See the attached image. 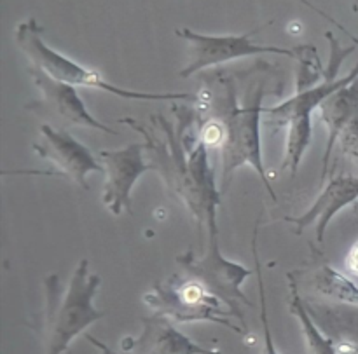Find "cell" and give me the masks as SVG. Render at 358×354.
<instances>
[{
	"mask_svg": "<svg viewBox=\"0 0 358 354\" xmlns=\"http://www.w3.org/2000/svg\"><path fill=\"white\" fill-rule=\"evenodd\" d=\"M213 84L219 93L201 89L198 98L199 114L206 115L198 140L208 149L217 147L222 161V187L226 189L234 171L241 166H250L261 178L262 185L276 201V194L269 184L264 168L261 147V117L264 115L262 100L268 94V80L245 82L243 93H238L231 73H215Z\"/></svg>",
	"mask_w": 358,
	"mask_h": 354,
	"instance_id": "cell-1",
	"label": "cell"
},
{
	"mask_svg": "<svg viewBox=\"0 0 358 354\" xmlns=\"http://www.w3.org/2000/svg\"><path fill=\"white\" fill-rule=\"evenodd\" d=\"M119 122L131 126L145 136L147 150L157 157V163L152 164V168L159 171L166 178V184L180 196L198 222V227L206 223L208 230L217 229V208L220 206V194L217 191L215 175L210 166L208 149L199 145L185 156L182 138L175 135L171 126L164 119H159V122L166 131V143L157 142L154 135H150L133 119H119Z\"/></svg>",
	"mask_w": 358,
	"mask_h": 354,
	"instance_id": "cell-2",
	"label": "cell"
},
{
	"mask_svg": "<svg viewBox=\"0 0 358 354\" xmlns=\"http://www.w3.org/2000/svg\"><path fill=\"white\" fill-rule=\"evenodd\" d=\"M101 285L98 274H90V262L83 258L69 281V288L62 293L58 276L49 274L44 279L45 313L44 334L45 354H65L79 335L93 323L105 318V311L93 306L94 295Z\"/></svg>",
	"mask_w": 358,
	"mask_h": 354,
	"instance_id": "cell-3",
	"label": "cell"
},
{
	"mask_svg": "<svg viewBox=\"0 0 358 354\" xmlns=\"http://www.w3.org/2000/svg\"><path fill=\"white\" fill-rule=\"evenodd\" d=\"M42 34H44V28L37 23V20L28 17V20L17 23L16 30H14V40L27 54L31 65L44 70L52 79L62 80L73 87H93V89L105 91V93L115 94L124 100L187 101L192 98L187 93H147V91L124 89V87L114 86L107 79H103V75L98 73L96 70L79 65L73 59L63 56L62 52L49 47L42 38Z\"/></svg>",
	"mask_w": 358,
	"mask_h": 354,
	"instance_id": "cell-4",
	"label": "cell"
},
{
	"mask_svg": "<svg viewBox=\"0 0 358 354\" xmlns=\"http://www.w3.org/2000/svg\"><path fill=\"white\" fill-rule=\"evenodd\" d=\"M177 262L184 276L198 281L210 295L219 299L231 316H236L243 330H247L241 306H252V302L241 288L254 271L224 257L219 246V229L208 230V248L203 257H196L194 251L189 250L178 255Z\"/></svg>",
	"mask_w": 358,
	"mask_h": 354,
	"instance_id": "cell-5",
	"label": "cell"
},
{
	"mask_svg": "<svg viewBox=\"0 0 358 354\" xmlns=\"http://www.w3.org/2000/svg\"><path fill=\"white\" fill-rule=\"evenodd\" d=\"M357 77L358 65L353 66L348 75L339 77L336 80L324 79V82H320L318 86L303 91V93H296L283 103L264 108V115L269 121L278 126H287L285 159H283L282 170H289L292 177L297 173L304 154L311 145V136H313L311 115L313 112L320 107L325 98L352 84Z\"/></svg>",
	"mask_w": 358,
	"mask_h": 354,
	"instance_id": "cell-6",
	"label": "cell"
},
{
	"mask_svg": "<svg viewBox=\"0 0 358 354\" xmlns=\"http://www.w3.org/2000/svg\"><path fill=\"white\" fill-rule=\"evenodd\" d=\"M143 302L157 316H164L173 323H208L220 325L236 334H245L241 327H234L227 316L229 311L213 295H210L198 281L187 276H173L166 283H156L143 295Z\"/></svg>",
	"mask_w": 358,
	"mask_h": 354,
	"instance_id": "cell-7",
	"label": "cell"
},
{
	"mask_svg": "<svg viewBox=\"0 0 358 354\" xmlns=\"http://www.w3.org/2000/svg\"><path fill=\"white\" fill-rule=\"evenodd\" d=\"M261 30L262 27L241 35H205L189 28H177L175 34L189 42V63L180 70V77L187 79L212 66L257 54H283L296 59V47L255 44L254 35Z\"/></svg>",
	"mask_w": 358,
	"mask_h": 354,
	"instance_id": "cell-8",
	"label": "cell"
},
{
	"mask_svg": "<svg viewBox=\"0 0 358 354\" xmlns=\"http://www.w3.org/2000/svg\"><path fill=\"white\" fill-rule=\"evenodd\" d=\"M143 150L145 143H129L124 149L101 150L100 161L105 168V185L101 201L112 215L119 216L122 212L131 213V191L136 182L152 164L145 163Z\"/></svg>",
	"mask_w": 358,
	"mask_h": 354,
	"instance_id": "cell-9",
	"label": "cell"
},
{
	"mask_svg": "<svg viewBox=\"0 0 358 354\" xmlns=\"http://www.w3.org/2000/svg\"><path fill=\"white\" fill-rule=\"evenodd\" d=\"M41 142L34 143V150L38 157L55 166L56 175L65 177L80 189L87 191V175L105 173L101 161H98L87 147L77 142L69 131L63 128H52L49 124L41 126Z\"/></svg>",
	"mask_w": 358,
	"mask_h": 354,
	"instance_id": "cell-10",
	"label": "cell"
},
{
	"mask_svg": "<svg viewBox=\"0 0 358 354\" xmlns=\"http://www.w3.org/2000/svg\"><path fill=\"white\" fill-rule=\"evenodd\" d=\"M28 73H30L35 86L38 87L42 94V100L37 101L42 114L58 117V121H62L65 126H83V128L98 129V131H103L107 135H117L115 131H112V128L98 121L87 110L86 103L79 96L76 87L62 82V80L52 79L44 70L37 68L34 65H30Z\"/></svg>",
	"mask_w": 358,
	"mask_h": 354,
	"instance_id": "cell-11",
	"label": "cell"
},
{
	"mask_svg": "<svg viewBox=\"0 0 358 354\" xmlns=\"http://www.w3.org/2000/svg\"><path fill=\"white\" fill-rule=\"evenodd\" d=\"M142 334L136 339H122L121 349L129 354H222L182 334L173 321L152 314L142 320Z\"/></svg>",
	"mask_w": 358,
	"mask_h": 354,
	"instance_id": "cell-12",
	"label": "cell"
},
{
	"mask_svg": "<svg viewBox=\"0 0 358 354\" xmlns=\"http://www.w3.org/2000/svg\"><path fill=\"white\" fill-rule=\"evenodd\" d=\"M358 201V177L353 175H332L327 187L315 199L313 206L299 216H285V222L296 227V234H303L310 226L317 223V241L324 243L325 230L336 215L346 206Z\"/></svg>",
	"mask_w": 358,
	"mask_h": 354,
	"instance_id": "cell-13",
	"label": "cell"
},
{
	"mask_svg": "<svg viewBox=\"0 0 358 354\" xmlns=\"http://www.w3.org/2000/svg\"><path fill=\"white\" fill-rule=\"evenodd\" d=\"M311 320L332 342L338 354H358V307L304 302Z\"/></svg>",
	"mask_w": 358,
	"mask_h": 354,
	"instance_id": "cell-14",
	"label": "cell"
},
{
	"mask_svg": "<svg viewBox=\"0 0 358 354\" xmlns=\"http://www.w3.org/2000/svg\"><path fill=\"white\" fill-rule=\"evenodd\" d=\"M317 110L320 114V121L327 128V145H325L324 157H322L324 161L322 163V184H324L327 180L332 152H334L336 143L339 142V136L345 131L346 126L358 117V77L352 84L325 98Z\"/></svg>",
	"mask_w": 358,
	"mask_h": 354,
	"instance_id": "cell-15",
	"label": "cell"
},
{
	"mask_svg": "<svg viewBox=\"0 0 358 354\" xmlns=\"http://www.w3.org/2000/svg\"><path fill=\"white\" fill-rule=\"evenodd\" d=\"M310 286L317 295L334 300L339 306L358 307V286L329 264H322L313 272Z\"/></svg>",
	"mask_w": 358,
	"mask_h": 354,
	"instance_id": "cell-16",
	"label": "cell"
},
{
	"mask_svg": "<svg viewBox=\"0 0 358 354\" xmlns=\"http://www.w3.org/2000/svg\"><path fill=\"white\" fill-rule=\"evenodd\" d=\"M290 279V313L292 316L299 321L301 332H303L304 344H306V349L310 354H338L336 353L332 342L322 334L320 328L317 327L313 320H311L310 313H308L306 306H304V300L301 299L299 290H297L296 281Z\"/></svg>",
	"mask_w": 358,
	"mask_h": 354,
	"instance_id": "cell-17",
	"label": "cell"
},
{
	"mask_svg": "<svg viewBox=\"0 0 358 354\" xmlns=\"http://www.w3.org/2000/svg\"><path fill=\"white\" fill-rule=\"evenodd\" d=\"M297 82H296V93H303V91L311 89L315 84L322 79L325 70H322L320 58L315 49V45H297Z\"/></svg>",
	"mask_w": 358,
	"mask_h": 354,
	"instance_id": "cell-18",
	"label": "cell"
},
{
	"mask_svg": "<svg viewBox=\"0 0 358 354\" xmlns=\"http://www.w3.org/2000/svg\"><path fill=\"white\" fill-rule=\"evenodd\" d=\"M257 230L254 233V239H252V251H254L255 257V271H257V279H259V299H261V321H262V332H264V349L261 354H280L276 351V346L273 342L271 328H269V320H268V311H266V292H264V278H262V265L259 260L257 255Z\"/></svg>",
	"mask_w": 358,
	"mask_h": 354,
	"instance_id": "cell-19",
	"label": "cell"
},
{
	"mask_svg": "<svg viewBox=\"0 0 358 354\" xmlns=\"http://www.w3.org/2000/svg\"><path fill=\"white\" fill-rule=\"evenodd\" d=\"M339 145L343 154L358 164V117L346 126L345 131L339 136Z\"/></svg>",
	"mask_w": 358,
	"mask_h": 354,
	"instance_id": "cell-20",
	"label": "cell"
},
{
	"mask_svg": "<svg viewBox=\"0 0 358 354\" xmlns=\"http://www.w3.org/2000/svg\"><path fill=\"white\" fill-rule=\"evenodd\" d=\"M346 269H348L350 274L358 278V241L350 248L348 257H346Z\"/></svg>",
	"mask_w": 358,
	"mask_h": 354,
	"instance_id": "cell-21",
	"label": "cell"
},
{
	"mask_svg": "<svg viewBox=\"0 0 358 354\" xmlns=\"http://www.w3.org/2000/svg\"><path fill=\"white\" fill-rule=\"evenodd\" d=\"M299 2H301V3H304V6H308V7H310V9H311V10H315V13H317V14H318V16L325 17V20H327V21H331V23H332V24H336V27H338V28H339V30H343V31H345V34H348V35H350V31H348V30H346V28H345V27H343V24H341V23H338V21H336V20H334V17H332V16H329V14H327V13H325V10L318 9V7H317V6H313V3H311V2H310V0H299Z\"/></svg>",
	"mask_w": 358,
	"mask_h": 354,
	"instance_id": "cell-22",
	"label": "cell"
},
{
	"mask_svg": "<svg viewBox=\"0 0 358 354\" xmlns=\"http://www.w3.org/2000/svg\"><path fill=\"white\" fill-rule=\"evenodd\" d=\"M86 339H87V341L91 342V344L94 346V348H96V349H100L101 354H129V353H124V351H121V353H115V351H112V349L108 348V346H105L103 342H100V341H98L96 337H93V335H90V334H86Z\"/></svg>",
	"mask_w": 358,
	"mask_h": 354,
	"instance_id": "cell-23",
	"label": "cell"
},
{
	"mask_svg": "<svg viewBox=\"0 0 358 354\" xmlns=\"http://www.w3.org/2000/svg\"><path fill=\"white\" fill-rule=\"evenodd\" d=\"M353 9L358 10V0H355V6H353Z\"/></svg>",
	"mask_w": 358,
	"mask_h": 354,
	"instance_id": "cell-24",
	"label": "cell"
},
{
	"mask_svg": "<svg viewBox=\"0 0 358 354\" xmlns=\"http://www.w3.org/2000/svg\"><path fill=\"white\" fill-rule=\"evenodd\" d=\"M355 209H357V212H358V201L355 202Z\"/></svg>",
	"mask_w": 358,
	"mask_h": 354,
	"instance_id": "cell-25",
	"label": "cell"
}]
</instances>
